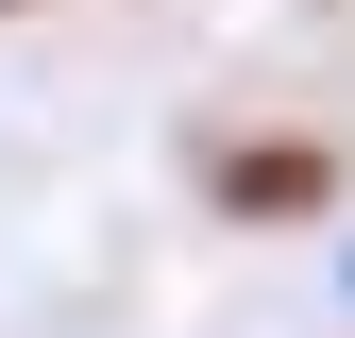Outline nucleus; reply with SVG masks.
I'll list each match as a JSON object with an SVG mask.
<instances>
[{
    "label": "nucleus",
    "mask_w": 355,
    "mask_h": 338,
    "mask_svg": "<svg viewBox=\"0 0 355 338\" xmlns=\"http://www.w3.org/2000/svg\"><path fill=\"white\" fill-rule=\"evenodd\" d=\"M322 186H338V152H304V136L288 152H220V203H237V220H304Z\"/></svg>",
    "instance_id": "nucleus-1"
},
{
    "label": "nucleus",
    "mask_w": 355,
    "mask_h": 338,
    "mask_svg": "<svg viewBox=\"0 0 355 338\" xmlns=\"http://www.w3.org/2000/svg\"><path fill=\"white\" fill-rule=\"evenodd\" d=\"M0 17H17V0H0Z\"/></svg>",
    "instance_id": "nucleus-2"
}]
</instances>
